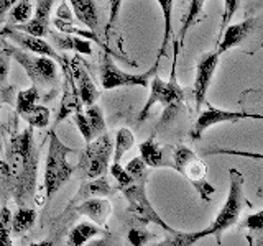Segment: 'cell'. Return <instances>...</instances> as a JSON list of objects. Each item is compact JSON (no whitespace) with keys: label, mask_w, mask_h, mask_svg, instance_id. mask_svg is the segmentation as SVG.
I'll use <instances>...</instances> for the list:
<instances>
[{"label":"cell","mask_w":263,"mask_h":246,"mask_svg":"<svg viewBox=\"0 0 263 246\" xmlns=\"http://www.w3.org/2000/svg\"><path fill=\"white\" fill-rule=\"evenodd\" d=\"M0 36L5 39H10L13 45L25 49V51H30L33 54H40V56H48V57H51V59H54L58 64L63 61V54L58 53L51 46V43H48L43 36H35V35H30L27 31L16 30L13 25H5V27L0 30Z\"/></svg>","instance_id":"obj_11"},{"label":"cell","mask_w":263,"mask_h":246,"mask_svg":"<svg viewBox=\"0 0 263 246\" xmlns=\"http://www.w3.org/2000/svg\"><path fill=\"white\" fill-rule=\"evenodd\" d=\"M0 174L8 194L16 205H27L35 197L38 176V148L33 138V127L15 130L5 150V158L0 161Z\"/></svg>","instance_id":"obj_1"},{"label":"cell","mask_w":263,"mask_h":246,"mask_svg":"<svg viewBox=\"0 0 263 246\" xmlns=\"http://www.w3.org/2000/svg\"><path fill=\"white\" fill-rule=\"evenodd\" d=\"M153 238V235L148 232L146 228L143 227H140V228H132L130 232L127 233V240L130 244H134V246H143L146 244L148 241H150Z\"/></svg>","instance_id":"obj_38"},{"label":"cell","mask_w":263,"mask_h":246,"mask_svg":"<svg viewBox=\"0 0 263 246\" xmlns=\"http://www.w3.org/2000/svg\"><path fill=\"white\" fill-rule=\"evenodd\" d=\"M171 236L164 238V241H160V246H191L197 243L202 238H205L204 230L199 232H193V233H183V232H173L170 233Z\"/></svg>","instance_id":"obj_30"},{"label":"cell","mask_w":263,"mask_h":246,"mask_svg":"<svg viewBox=\"0 0 263 246\" xmlns=\"http://www.w3.org/2000/svg\"><path fill=\"white\" fill-rule=\"evenodd\" d=\"M36 8L31 18L27 23L13 25L16 30L27 31L35 36H48L49 33V15H51L54 0H36Z\"/></svg>","instance_id":"obj_16"},{"label":"cell","mask_w":263,"mask_h":246,"mask_svg":"<svg viewBox=\"0 0 263 246\" xmlns=\"http://www.w3.org/2000/svg\"><path fill=\"white\" fill-rule=\"evenodd\" d=\"M69 5L78 22H81L90 31H94V33L99 31L101 16H99V8H97L96 0H69Z\"/></svg>","instance_id":"obj_20"},{"label":"cell","mask_w":263,"mask_h":246,"mask_svg":"<svg viewBox=\"0 0 263 246\" xmlns=\"http://www.w3.org/2000/svg\"><path fill=\"white\" fill-rule=\"evenodd\" d=\"M49 117H51V112H49L48 107L45 105H35L31 107L30 110L23 112L20 115V118H23L33 128H45L49 125Z\"/></svg>","instance_id":"obj_27"},{"label":"cell","mask_w":263,"mask_h":246,"mask_svg":"<svg viewBox=\"0 0 263 246\" xmlns=\"http://www.w3.org/2000/svg\"><path fill=\"white\" fill-rule=\"evenodd\" d=\"M109 171H110L112 177L117 180V189H122V187H125V186L134 182V179H132V176L128 174V171L123 168L120 162H112Z\"/></svg>","instance_id":"obj_37"},{"label":"cell","mask_w":263,"mask_h":246,"mask_svg":"<svg viewBox=\"0 0 263 246\" xmlns=\"http://www.w3.org/2000/svg\"><path fill=\"white\" fill-rule=\"evenodd\" d=\"M219 54L217 51L205 53L199 57L196 66V77L193 84V98H194V107L196 110H201V107L205 104V95L211 87V82L216 69L219 66Z\"/></svg>","instance_id":"obj_12"},{"label":"cell","mask_w":263,"mask_h":246,"mask_svg":"<svg viewBox=\"0 0 263 246\" xmlns=\"http://www.w3.org/2000/svg\"><path fill=\"white\" fill-rule=\"evenodd\" d=\"M104 233V227H99L94 221H81L74 227L69 235H68V243L69 246H82L86 244L90 238L99 236Z\"/></svg>","instance_id":"obj_22"},{"label":"cell","mask_w":263,"mask_h":246,"mask_svg":"<svg viewBox=\"0 0 263 246\" xmlns=\"http://www.w3.org/2000/svg\"><path fill=\"white\" fill-rule=\"evenodd\" d=\"M56 16L61 20H66V22H72V13L69 12V4L66 2V0H63L60 8L56 10Z\"/></svg>","instance_id":"obj_41"},{"label":"cell","mask_w":263,"mask_h":246,"mask_svg":"<svg viewBox=\"0 0 263 246\" xmlns=\"http://www.w3.org/2000/svg\"><path fill=\"white\" fill-rule=\"evenodd\" d=\"M33 4L31 0H18L10 10H8V22L10 25H20L27 23L33 16Z\"/></svg>","instance_id":"obj_31"},{"label":"cell","mask_w":263,"mask_h":246,"mask_svg":"<svg viewBox=\"0 0 263 246\" xmlns=\"http://www.w3.org/2000/svg\"><path fill=\"white\" fill-rule=\"evenodd\" d=\"M18 2V0H0V23L4 22L5 18V15L8 13V10Z\"/></svg>","instance_id":"obj_42"},{"label":"cell","mask_w":263,"mask_h":246,"mask_svg":"<svg viewBox=\"0 0 263 246\" xmlns=\"http://www.w3.org/2000/svg\"><path fill=\"white\" fill-rule=\"evenodd\" d=\"M204 154L205 156H214V154L240 156V158L263 161V153H252V151H243V150H230V148H209V150H204Z\"/></svg>","instance_id":"obj_34"},{"label":"cell","mask_w":263,"mask_h":246,"mask_svg":"<svg viewBox=\"0 0 263 246\" xmlns=\"http://www.w3.org/2000/svg\"><path fill=\"white\" fill-rule=\"evenodd\" d=\"M138 150H140V158L145 161L148 168H164V166L171 168V162L166 158V148L156 143L155 135L145 139L143 143H140Z\"/></svg>","instance_id":"obj_21"},{"label":"cell","mask_w":263,"mask_h":246,"mask_svg":"<svg viewBox=\"0 0 263 246\" xmlns=\"http://www.w3.org/2000/svg\"><path fill=\"white\" fill-rule=\"evenodd\" d=\"M8 54L18 63L27 72L30 80L35 84L38 89L41 87L43 90L53 89L58 84V63L48 56H33V53L25 51V49L18 46L7 45L4 46Z\"/></svg>","instance_id":"obj_6"},{"label":"cell","mask_w":263,"mask_h":246,"mask_svg":"<svg viewBox=\"0 0 263 246\" xmlns=\"http://www.w3.org/2000/svg\"><path fill=\"white\" fill-rule=\"evenodd\" d=\"M238 5H240V0H224V12H222V20L219 27V39L222 36V33H224V30L229 27L230 22H232L234 15L238 10Z\"/></svg>","instance_id":"obj_35"},{"label":"cell","mask_w":263,"mask_h":246,"mask_svg":"<svg viewBox=\"0 0 263 246\" xmlns=\"http://www.w3.org/2000/svg\"><path fill=\"white\" fill-rule=\"evenodd\" d=\"M72 210L79 215L87 217L90 221H94L99 227H105L112 213V205L105 197H92V199L82 200L72 207Z\"/></svg>","instance_id":"obj_17"},{"label":"cell","mask_w":263,"mask_h":246,"mask_svg":"<svg viewBox=\"0 0 263 246\" xmlns=\"http://www.w3.org/2000/svg\"><path fill=\"white\" fill-rule=\"evenodd\" d=\"M114 154V141L110 135L102 133L96 136L92 141L86 143V148L79 151V161L76 169L81 179H96L99 176L107 174L109 161Z\"/></svg>","instance_id":"obj_5"},{"label":"cell","mask_w":263,"mask_h":246,"mask_svg":"<svg viewBox=\"0 0 263 246\" xmlns=\"http://www.w3.org/2000/svg\"><path fill=\"white\" fill-rule=\"evenodd\" d=\"M122 2L123 0H109V22H107V35L112 30V27L117 23L120 8H122Z\"/></svg>","instance_id":"obj_40"},{"label":"cell","mask_w":263,"mask_h":246,"mask_svg":"<svg viewBox=\"0 0 263 246\" xmlns=\"http://www.w3.org/2000/svg\"><path fill=\"white\" fill-rule=\"evenodd\" d=\"M204 4H205V0H189L187 10L184 13L183 25H181V31H179V46L184 45L187 31L191 30L197 22L202 20L204 16H208V15H204Z\"/></svg>","instance_id":"obj_23"},{"label":"cell","mask_w":263,"mask_h":246,"mask_svg":"<svg viewBox=\"0 0 263 246\" xmlns=\"http://www.w3.org/2000/svg\"><path fill=\"white\" fill-rule=\"evenodd\" d=\"M171 168L178 171L196 189L201 200L211 202L216 189L208 180V166L197 158V154L191 148L184 145L171 146Z\"/></svg>","instance_id":"obj_4"},{"label":"cell","mask_w":263,"mask_h":246,"mask_svg":"<svg viewBox=\"0 0 263 246\" xmlns=\"http://www.w3.org/2000/svg\"><path fill=\"white\" fill-rule=\"evenodd\" d=\"M135 145V135L132 133V130L128 128H120L115 135V141H114V162H120L123 156L127 154Z\"/></svg>","instance_id":"obj_26"},{"label":"cell","mask_w":263,"mask_h":246,"mask_svg":"<svg viewBox=\"0 0 263 246\" xmlns=\"http://www.w3.org/2000/svg\"><path fill=\"white\" fill-rule=\"evenodd\" d=\"M117 187H114L107 176H99L96 179H87L86 182H82L79 191L76 192V195L72 197V200L69 202L68 209L71 210L74 205L82 202V200H87V199H92V197H109L112 194H115Z\"/></svg>","instance_id":"obj_18"},{"label":"cell","mask_w":263,"mask_h":246,"mask_svg":"<svg viewBox=\"0 0 263 246\" xmlns=\"http://www.w3.org/2000/svg\"><path fill=\"white\" fill-rule=\"evenodd\" d=\"M260 30H263L261 16H249V18H245L240 23H235V25L230 23L224 30V33H222L220 39L217 41V49H216L217 54L222 56L224 53H227L229 49L243 46L245 41H250L253 36H258Z\"/></svg>","instance_id":"obj_10"},{"label":"cell","mask_w":263,"mask_h":246,"mask_svg":"<svg viewBox=\"0 0 263 246\" xmlns=\"http://www.w3.org/2000/svg\"><path fill=\"white\" fill-rule=\"evenodd\" d=\"M258 194H263V189H261V191H260V192H258Z\"/></svg>","instance_id":"obj_46"},{"label":"cell","mask_w":263,"mask_h":246,"mask_svg":"<svg viewBox=\"0 0 263 246\" xmlns=\"http://www.w3.org/2000/svg\"><path fill=\"white\" fill-rule=\"evenodd\" d=\"M63 74H64V82H63V100L60 104V112L56 115V125L61 123L64 118H69L78 110H82V102L78 92L76 82L72 77L71 71V61L63 54V61L60 63Z\"/></svg>","instance_id":"obj_13"},{"label":"cell","mask_w":263,"mask_h":246,"mask_svg":"<svg viewBox=\"0 0 263 246\" xmlns=\"http://www.w3.org/2000/svg\"><path fill=\"white\" fill-rule=\"evenodd\" d=\"M78 153L74 148L64 145L56 131L51 130L48 135V154L45 162V199L49 200L68 182L74 174V166L68 162V154Z\"/></svg>","instance_id":"obj_2"},{"label":"cell","mask_w":263,"mask_h":246,"mask_svg":"<svg viewBox=\"0 0 263 246\" xmlns=\"http://www.w3.org/2000/svg\"><path fill=\"white\" fill-rule=\"evenodd\" d=\"M245 118H252V113L247 112H232V110H224V109H216V107H209L208 110H204L199 118L196 120L194 127L189 131V136L194 141L201 139L202 135L208 131L209 128H212L214 125H219V123H226V121H232L237 123Z\"/></svg>","instance_id":"obj_14"},{"label":"cell","mask_w":263,"mask_h":246,"mask_svg":"<svg viewBox=\"0 0 263 246\" xmlns=\"http://www.w3.org/2000/svg\"><path fill=\"white\" fill-rule=\"evenodd\" d=\"M146 180H134L132 184L122 187L120 191L125 197V200L128 203V213L135 220H138L140 223H153V225H158L163 230H166L168 233L176 232L175 228H171L166 221H164L156 210L153 209V205L148 200V195H146Z\"/></svg>","instance_id":"obj_8"},{"label":"cell","mask_w":263,"mask_h":246,"mask_svg":"<svg viewBox=\"0 0 263 246\" xmlns=\"http://www.w3.org/2000/svg\"><path fill=\"white\" fill-rule=\"evenodd\" d=\"M243 227L249 230V243L250 244H260L263 246V210L257 213H250L245 218Z\"/></svg>","instance_id":"obj_28"},{"label":"cell","mask_w":263,"mask_h":246,"mask_svg":"<svg viewBox=\"0 0 263 246\" xmlns=\"http://www.w3.org/2000/svg\"><path fill=\"white\" fill-rule=\"evenodd\" d=\"M146 164L145 161L140 158V156H137V158L130 159L128 164L125 166V169L128 171V174L132 176V179L134 180H148V172H146Z\"/></svg>","instance_id":"obj_36"},{"label":"cell","mask_w":263,"mask_h":246,"mask_svg":"<svg viewBox=\"0 0 263 246\" xmlns=\"http://www.w3.org/2000/svg\"><path fill=\"white\" fill-rule=\"evenodd\" d=\"M71 71H72V77H74V82H76L82 105L87 107V105L96 104L99 98V90L94 84L92 77L89 76L86 66L81 63L78 56H74L71 59Z\"/></svg>","instance_id":"obj_15"},{"label":"cell","mask_w":263,"mask_h":246,"mask_svg":"<svg viewBox=\"0 0 263 246\" xmlns=\"http://www.w3.org/2000/svg\"><path fill=\"white\" fill-rule=\"evenodd\" d=\"M40 89L35 86V84H31L28 89H25V90H20L18 94H16V104H15V112L16 115H20L23 112H27L30 110L31 107H35L40 100Z\"/></svg>","instance_id":"obj_29"},{"label":"cell","mask_w":263,"mask_h":246,"mask_svg":"<svg viewBox=\"0 0 263 246\" xmlns=\"http://www.w3.org/2000/svg\"><path fill=\"white\" fill-rule=\"evenodd\" d=\"M36 210L27 207V205H18V209L12 217V235L22 236L28 232V230L35 225L36 221Z\"/></svg>","instance_id":"obj_24"},{"label":"cell","mask_w":263,"mask_h":246,"mask_svg":"<svg viewBox=\"0 0 263 246\" xmlns=\"http://www.w3.org/2000/svg\"><path fill=\"white\" fill-rule=\"evenodd\" d=\"M252 120H263L261 113H252Z\"/></svg>","instance_id":"obj_44"},{"label":"cell","mask_w":263,"mask_h":246,"mask_svg":"<svg viewBox=\"0 0 263 246\" xmlns=\"http://www.w3.org/2000/svg\"><path fill=\"white\" fill-rule=\"evenodd\" d=\"M48 36L53 39V43L56 48L63 49V51H74L82 56H90L92 54V46H90V41L78 36V35H69V33H63V31H53L49 30Z\"/></svg>","instance_id":"obj_19"},{"label":"cell","mask_w":263,"mask_h":246,"mask_svg":"<svg viewBox=\"0 0 263 246\" xmlns=\"http://www.w3.org/2000/svg\"><path fill=\"white\" fill-rule=\"evenodd\" d=\"M230 187H229V195L226 199V203L222 205V209L219 210L217 217L214 218L212 223L204 230L205 236H216L217 243L220 244V238L227 232L229 228H232L237 221L238 217L247 203V197L243 194V186H245V177L238 169L230 168Z\"/></svg>","instance_id":"obj_3"},{"label":"cell","mask_w":263,"mask_h":246,"mask_svg":"<svg viewBox=\"0 0 263 246\" xmlns=\"http://www.w3.org/2000/svg\"><path fill=\"white\" fill-rule=\"evenodd\" d=\"M12 212L8 207L0 209V246H12Z\"/></svg>","instance_id":"obj_33"},{"label":"cell","mask_w":263,"mask_h":246,"mask_svg":"<svg viewBox=\"0 0 263 246\" xmlns=\"http://www.w3.org/2000/svg\"><path fill=\"white\" fill-rule=\"evenodd\" d=\"M0 150L4 151V145H2V133H0Z\"/></svg>","instance_id":"obj_45"},{"label":"cell","mask_w":263,"mask_h":246,"mask_svg":"<svg viewBox=\"0 0 263 246\" xmlns=\"http://www.w3.org/2000/svg\"><path fill=\"white\" fill-rule=\"evenodd\" d=\"M163 12V39H161V46H160V51H158V57L156 61L160 63V59L166 53V46L170 43V38H171V30H173V2L175 0H156Z\"/></svg>","instance_id":"obj_25"},{"label":"cell","mask_w":263,"mask_h":246,"mask_svg":"<svg viewBox=\"0 0 263 246\" xmlns=\"http://www.w3.org/2000/svg\"><path fill=\"white\" fill-rule=\"evenodd\" d=\"M84 115L89 121V127H90V131H92L94 138L105 133V120H104V113H102L101 107L97 104L87 105L84 110Z\"/></svg>","instance_id":"obj_32"},{"label":"cell","mask_w":263,"mask_h":246,"mask_svg":"<svg viewBox=\"0 0 263 246\" xmlns=\"http://www.w3.org/2000/svg\"><path fill=\"white\" fill-rule=\"evenodd\" d=\"M178 45L175 43V61H173V71H171V77L170 80H163L155 74L153 79L150 80V95H148L146 102L143 105L142 112L138 115L140 121H145L150 115L152 109L155 105H163L164 109L166 107H181L184 100V90L179 87L178 80H176V54H178Z\"/></svg>","instance_id":"obj_7"},{"label":"cell","mask_w":263,"mask_h":246,"mask_svg":"<svg viewBox=\"0 0 263 246\" xmlns=\"http://www.w3.org/2000/svg\"><path fill=\"white\" fill-rule=\"evenodd\" d=\"M261 7H263V0H252L250 7L247 8V13H252V12L258 10V8H261Z\"/></svg>","instance_id":"obj_43"},{"label":"cell","mask_w":263,"mask_h":246,"mask_svg":"<svg viewBox=\"0 0 263 246\" xmlns=\"http://www.w3.org/2000/svg\"><path fill=\"white\" fill-rule=\"evenodd\" d=\"M10 59H12V56L8 54L7 49L5 48L0 49V87L7 84L8 69H10Z\"/></svg>","instance_id":"obj_39"},{"label":"cell","mask_w":263,"mask_h":246,"mask_svg":"<svg viewBox=\"0 0 263 246\" xmlns=\"http://www.w3.org/2000/svg\"><path fill=\"white\" fill-rule=\"evenodd\" d=\"M261 115H263V113H261Z\"/></svg>","instance_id":"obj_47"},{"label":"cell","mask_w":263,"mask_h":246,"mask_svg":"<svg viewBox=\"0 0 263 246\" xmlns=\"http://www.w3.org/2000/svg\"><path fill=\"white\" fill-rule=\"evenodd\" d=\"M158 61L155 63L153 68H150L143 74H130L122 71L114 59L105 53L101 61V84L105 90L119 89V87H148L150 86V77L156 74V68H158Z\"/></svg>","instance_id":"obj_9"}]
</instances>
